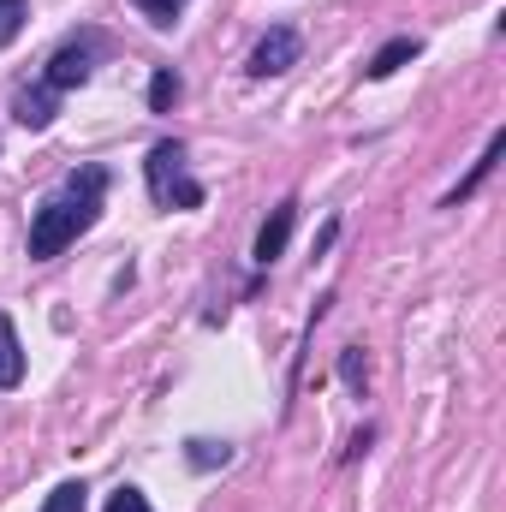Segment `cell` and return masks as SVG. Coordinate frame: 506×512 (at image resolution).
Wrapping results in <instances>:
<instances>
[{
    "label": "cell",
    "instance_id": "6da1fadb",
    "mask_svg": "<svg viewBox=\"0 0 506 512\" xmlns=\"http://www.w3.org/2000/svg\"><path fill=\"white\" fill-rule=\"evenodd\" d=\"M102 191H108V173H102V167L72 173V179H66V191H54V197L36 209V221H30V256H36V262H48V256L66 251V245L96 221Z\"/></svg>",
    "mask_w": 506,
    "mask_h": 512
},
{
    "label": "cell",
    "instance_id": "7a4b0ae2",
    "mask_svg": "<svg viewBox=\"0 0 506 512\" xmlns=\"http://www.w3.org/2000/svg\"><path fill=\"white\" fill-rule=\"evenodd\" d=\"M179 167H185V149H179V143H155V149H149V191H155L161 203L197 209V203H203V185L179 179Z\"/></svg>",
    "mask_w": 506,
    "mask_h": 512
},
{
    "label": "cell",
    "instance_id": "3957f363",
    "mask_svg": "<svg viewBox=\"0 0 506 512\" xmlns=\"http://www.w3.org/2000/svg\"><path fill=\"white\" fill-rule=\"evenodd\" d=\"M292 60H298V30H286V24H274V30L251 48V72L256 78H274V72H286Z\"/></svg>",
    "mask_w": 506,
    "mask_h": 512
},
{
    "label": "cell",
    "instance_id": "277c9868",
    "mask_svg": "<svg viewBox=\"0 0 506 512\" xmlns=\"http://www.w3.org/2000/svg\"><path fill=\"white\" fill-rule=\"evenodd\" d=\"M292 221H298V203H280V209L262 221V233H256V262H262V268L286 251V239H292Z\"/></svg>",
    "mask_w": 506,
    "mask_h": 512
},
{
    "label": "cell",
    "instance_id": "5b68a950",
    "mask_svg": "<svg viewBox=\"0 0 506 512\" xmlns=\"http://www.w3.org/2000/svg\"><path fill=\"white\" fill-rule=\"evenodd\" d=\"M12 120L30 126V131L54 126V90H48V84H42V90H18V96H12Z\"/></svg>",
    "mask_w": 506,
    "mask_h": 512
},
{
    "label": "cell",
    "instance_id": "8992f818",
    "mask_svg": "<svg viewBox=\"0 0 506 512\" xmlns=\"http://www.w3.org/2000/svg\"><path fill=\"white\" fill-rule=\"evenodd\" d=\"M90 78V54L84 48H60L54 60H48V90H72V84H84Z\"/></svg>",
    "mask_w": 506,
    "mask_h": 512
},
{
    "label": "cell",
    "instance_id": "52a82bcc",
    "mask_svg": "<svg viewBox=\"0 0 506 512\" xmlns=\"http://www.w3.org/2000/svg\"><path fill=\"white\" fill-rule=\"evenodd\" d=\"M405 60H417V36H393V42L381 48V54L370 60V66H364V72H370V78H393Z\"/></svg>",
    "mask_w": 506,
    "mask_h": 512
},
{
    "label": "cell",
    "instance_id": "ba28073f",
    "mask_svg": "<svg viewBox=\"0 0 506 512\" xmlns=\"http://www.w3.org/2000/svg\"><path fill=\"white\" fill-rule=\"evenodd\" d=\"M18 382H24V352H18L12 322L0 316V387H18Z\"/></svg>",
    "mask_w": 506,
    "mask_h": 512
},
{
    "label": "cell",
    "instance_id": "9c48e42d",
    "mask_svg": "<svg viewBox=\"0 0 506 512\" xmlns=\"http://www.w3.org/2000/svg\"><path fill=\"white\" fill-rule=\"evenodd\" d=\"M173 102H179V78H173V72H155V78H149V108L167 114Z\"/></svg>",
    "mask_w": 506,
    "mask_h": 512
},
{
    "label": "cell",
    "instance_id": "30bf717a",
    "mask_svg": "<svg viewBox=\"0 0 506 512\" xmlns=\"http://www.w3.org/2000/svg\"><path fill=\"white\" fill-rule=\"evenodd\" d=\"M90 489L84 483H60L54 495H48V512H90V501H84Z\"/></svg>",
    "mask_w": 506,
    "mask_h": 512
},
{
    "label": "cell",
    "instance_id": "8fae6325",
    "mask_svg": "<svg viewBox=\"0 0 506 512\" xmlns=\"http://www.w3.org/2000/svg\"><path fill=\"white\" fill-rule=\"evenodd\" d=\"M131 6H137V12H143V18H149V24H173V18H179V6H185V0H131Z\"/></svg>",
    "mask_w": 506,
    "mask_h": 512
},
{
    "label": "cell",
    "instance_id": "7c38bea8",
    "mask_svg": "<svg viewBox=\"0 0 506 512\" xmlns=\"http://www.w3.org/2000/svg\"><path fill=\"white\" fill-rule=\"evenodd\" d=\"M24 30V0H0V48Z\"/></svg>",
    "mask_w": 506,
    "mask_h": 512
},
{
    "label": "cell",
    "instance_id": "4fadbf2b",
    "mask_svg": "<svg viewBox=\"0 0 506 512\" xmlns=\"http://www.w3.org/2000/svg\"><path fill=\"white\" fill-rule=\"evenodd\" d=\"M108 512H155L137 489H120V495H108Z\"/></svg>",
    "mask_w": 506,
    "mask_h": 512
},
{
    "label": "cell",
    "instance_id": "5bb4252c",
    "mask_svg": "<svg viewBox=\"0 0 506 512\" xmlns=\"http://www.w3.org/2000/svg\"><path fill=\"white\" fill-rule=\"evenodd\" d=\"M191 465H227V447H215V441H191Z\"/></svg>",
    "mask_w": 506,
    "mask_h": 512
},
{
    "label": "cell",
    "instance_id": "9a60e30c",
    "mask_svg": "<svg viewBox=\"0 0 506 512\" xmlns=\"http://www.w3.org/2000/svg\"><path fill=\"white\" fill-rule=\"evenodd\" d=\"M340 376H346V387H364V352H346L340 358Z\"/></svg>",
    "mask_w": 506,
    "mask_h": 512
}]
</instances>
